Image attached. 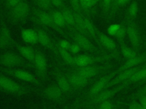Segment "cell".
<instances>
[{
  "label": "cell",
  "instance_id": "obj_1",
  "mask_svg": "<svg viewBox=\"0 0 146 109\" xmlns=\"http://www.w3.org/2000/svg\"><path fill=\"white\" fill-rule=\"evenodd\" d=\"M38 87L20 83L0 72V92L17 97L36 94Z\"/></svg>",
  "mask_w": 146,
  "mask_h": 109
},
{
  "label": "cell",
  "instance_id": "obj_2",
  "mask_svg": "<svg viewBox=\"0 0 146 109\" xmlns=\"http://www.w3.org/2000/svg\"><path fill=\"white\" fill-rule=\"evenodd\" d=\"M40 97L48 103L56 104L64 109L69 104L68 99L56 83V82L50 83L46 86L38 87L36 93Z\"/></svg>",
  "mask_w": 146,
  "mask_h": 109
},
{
  "label": "cell",
  "instance_id": "obj_3",
  "mask_svg": "<svg viewBox=\"0 0 146 109\" xmlns=\"http://www.w3.org/2000/svg\"><path fill=\"white\" fill-rule=\"evenodd\" d=\"M117 74L116 70H115L102 77L96 81L87 91L78 97L74 101H72V103L78 106L80 108L83 103L92 99L104 90L108 82Z\"/></svg>",
  "mask_w": 146,
  "mask_h": 109
},
{
  "label": "cell",
  "instance_id": "obj_4",
  "mask_svg": "<svg viewBox=\"0 0 146 109\" xmlns=\"http://www.w3.org/2000/svg\"><path fill=\"white\" fill-rule=\"evenodd\" d=\"M0 67L34 69L33 64L13 51H5L0 53Z\"/></svg>",
  "mask_w": 146,
  "mask_h": 109
},
{
  "label": "cell",
  "instance_id": "obj_5",
  "mask_svg": "<svg viewBox=\"0 0 146 109\" xmlns=\"http://www.w3.org/2000/svg\"><path fill=\"white\" fill-rule=\"evenodd\" d=\"M33 20L34 23L40 27H48L53 29L59 34L66 38L69 37L68 32L58 27L54 22L50 13L39 8L33 11Z\"/></svg>",
  "mask_w": 146,
  "mask_h": 109
},
{
  "label": "cell",
  "instance_id": "obj_6",
  "mask_svg": "<svg viewBox=\"0 0 146 109\" xmlns=\"http://www.w3.org/2000/svg\"><path fill=\"white\" fill-rule=\"evenodd\" d=\"M0 72L8 76L13 77L18 80L29 83L33 86L38 87L43 86V83L37 76L24 69L0 67Z\"/></svg>",
  "mask_w": 146,
  "mask_h": 109
},
{
  "label": "cell",
  "instance_id": "obj_7",
  "mask_svg": "<svg viewBox=\"0 0 146 109\" xmlns=\"http://www.w3.org/2000/svg\"><path fill=\"white\" fill-rule=\"evenodd\" d=\"M120 56V52H111L100 56L83 54L74 56L75 66H86L103 62Z\"/></svg>",
  "mask_w": 146,
  "mask_h": 109
},
{
  "label": "cell",
  "instance_id": "obj_8",
  "mask_svg": "<svg viewBox=\"0 0 146 109\" xmlns=\"http://www.w3.org/2000/svg\"><path fill=\"white\" fill-rule=\"evenodd\" d=\"M129 85L125 81L120 83L118 86L115 87L111 88L110 89H106L101 91L95 97L92 98V99L87 100V102L83 103L80 108L81 107H95L97 106L98 104L101 103L102 102L110 100L113 97L115 96L117 93L122 90L123 89L127 87Z\"/></svg>",
  "mask_w": 146,
  "mask_h": 109
},
{
  "label": "cell",
  "instance_id": "obj_9",
  "mask_svg": "<svg viewBox=\"0 0 146 109\" xmlns=\"http://www.w3.org/2000/svg\"><path fill=\"white\" fill-rule=\"evenodd\" d=\"M60 68L67 77L74 92H79L87 87L92 81V78H88L82 76L71 69L65 68L60 65Z\"/></svg>",
  "mask_w": 146,
  "mask_h": 109
},
{
  "label": "cell",
  "instance_id": "obj_10",
  "mask_svg": "<svg viewBox=\"0 0 146 109\" xmlns=\"http://www.w3.org/2000/svg\"><path fill=\"white\" fill-rule=\"evenodd\" d=\"M51 73L54 77L56 83L64 94L66 97L68 99L72 98L75 92L71 87L67 77L60 68L57 65H53Z\"/></svg>",
  "mask_w": 146,
  "mask_h": 109
},
{
  "label": "cell",
  "instance_id": "obj_11",
  "mask_svg": "<svg viewBox=\"0 0 146 109\" xmlns=\"http://www.w3.org/2000/svg\"><path fill=\"white\" fill-rule=\"evenodd\" d=\"M30 11V7L28 2L22 0L19 4L10 10L9 19L11 23H20L27 18Z\"/></svg>",
  "mask_w": 146,
  "mask_h": 109
},
{
  "label": "cell",
  "instance_id": "obj_12",
  "mask_svg": "<svg viewBox=\"0 0 146 109\" xmlns=\"http://www.w3.org/2000/svg\"><path fill=\"white\" fill-rule=\"evenodd\" d=\"M112 64H105L101 65H90L86 66H75L72 68L71 70L78 74L88 78H92L100 73L106 72L112 68Z\"/></svg>",
  "mask_w": 146,
  "mask_h": 109
},
{
  "label": "cell",
  "instance_id": "obj_13",
  "mask_svg": "<svg viewBox=\"0 0 146 109\" xmlns=\"http://www.w3.org/2000/svg\"><path fill=\"white\" fill-rule=\"evenodd\" d=\"M67 32L69 36H70L74 42L78 44L80 46L82 50L91 53H99L103 52V50H101L96 47L90 40L91 39L82 33L72 30L68 31Z\"/></svg>",
  "mask_w": 146,
  "mask_h": 109
},
{
  "label": "cell",
  "instance_id": "obj_14",
  "mask_svg": "<svg viewBox=\"0 0 146 109\" xmlns=\"http://www.w3.org/2000/svg\"><path fill=\"white\" fill-rule=\"evenodd\" d=\"M34 66L36 76L43 83L47 82L48 79L47 58L45 54L39 50L36 51Z\"/></svg>",
  "mask_w": 146,
  "mask_h": 109
},
{
  "label": "cell",
  "instance_id": "obj_15",
  "mask_svg": "<svg viewBox=\"0 0 146 109\" xmlns=\"http://www.w3.org/2000/svg\"><path fill=\"white\" fill-rule=\"evenodd\" d=\"M35 30L36 31L38 34V43L42 47L49 50L51 53H52L56 58H58L59 60H61L55 47L54 41H53V40L51 39L47 32L43 28L38 26L36 27Z\"/></svg>",
  "mask_w": 146,
  "mask_h": 109
},
{
  "label": "cell",
  "instance_id": "obj_16",
  "mask_svg": "<svg viewBox=\"0 0 146 109\" xmlns=\"http://www.w3.org/2000/svg\"><path fill=\"white\" fill-rule=\"evenodd\" d=\"M15 41L10 30L2 22L0 26V53L8 49H14Z\"/></svg>",
  "mask_w": 146,
  "mask_h": 109
},
{
  "label": "cell",
  "instance_id": "obj_17",
  "mask_svg": "<svg viewBox=\"0 0 146 109\" xmlns=\"http://www.w3.org/2000/svg\"><path fill=\"white\" fill-rule=\"evenodd\" d=\"M142 66H136L135 67H133L130 69H126L123 72H120L119 74H117V76H116L114 78H112L107 85V86L105 87V89H110V87L116 85L119 83H121L123 82L126 81L127 79H128L136 71H137L139 69H140Z\"/></svg>",
  "mask_w": 146,
  "mask_h": 109
},
{
  "label": "cell",
  "instance_id": "obj_18",
  "mask_svg": "<svg viewBox=\"0 0 146 109\" xmlns=\"http://www.w3.org/2000/svg\"><path fill=\"white\" fill-rule=\"evenodd\" d=\"M127 34L133 49L137 50L140 45V36L137 26L132 21H129L127 26Z\"/></svg>",
  "mask_w": 146,
  "mask_h": 109
},
{
  "label": "cell",
  "instance_id": "obj_19",
  "mask_svg": "<svg viewBox=\"0 0 146 109\" xmlns=\"http://www.w3.org/2000/svg\"><path fill=\"white\" fill-rule=\"evenodd\" d=\"M14 49H17L24 58L34 65L36 51L30 46H26L20 44L16 40L14 43Z\"/></svg>",
  "mask_w": 146,
  "mask_h": 109
},
{
  "label": "cell",
  "instance_id": "obj_20",
  "mask_svg": "<svg viewBox=\"0 0 146 109\" xmlns=\"http://www.w3.org/2000/svg\"><path fill=\"white\" fill-rule=\"evenodd\" d=\"M98 39L100 45L103 47L108 51H110L111 52H119L114 41L99 30L98 31Z\"/></svg>",
  "mask_w": 146,
  "mask_h": 109
},
{
  "label": "cell",
  "instance_id": "obj_21",
  "mask_svg": "<svg viewBox=\"0 0 146 109\" xmlns=\"http://www.w3.org/2000/svg\"><path fill=\"white\" fill-rule=\"evenodd\" d=\"M145 61H146V53L143 54H138L137 56L133 58L127 60L125 63L123 64L120 68H119V69H117L116 71L119 74L121 72H123L126 69L136 66L137 65L143 63Z\"/></svg>",
  "mask_w": 146,
  "mask_h": 109
},
{
  "label": "cell",
  "instance_id": "obj_22",
  "mask_svg": "<svg viewBox=\"0 0 146 109\" xmlns=\"http://www.w3.org/2000/svg\"><path fill=\"white\" fill-rule=\"evenodd\" d=\"M61 11L63 15L64 18L65 19V21L67 26V29L68 30V31L72 30V31H75L76 32H78V27L76 26V21H75V19L74 17L73 12L64 6H63L62 8Z\"/></svg>",
  "mask_w": 146,
  "mask_h": 109
},
{
  "label": "cell",
  "instance_id": "obj_23",
  "mask_svg": "<svg viewBox=\"0 0 146 109\" xmlns=\"http://www.w3.org/2000/svg\"><path fill=\"white\" fill-rule=\"evenodd\" d=\"M21 35L23 40L26 43L31 45H34L38 43V36L35 29H23L21 30Z\"/></svg>",
  "mask_w": 146,
  "mask_h": 109
},
{
  "label": "cell",
  "instance_id": "obj_24",
  "mask_svg": "<svg viewBox=\"0 0 146 109\" xmlns=\"http://www.w3.org/2000/svg\"><path fill=\"white\" fill-rule=\"evenodd\" d=\"M54 43H55V45L56 48V49L58 52V53L60 57V58L62 60V61L65 64L69 65L71 68L75 67L74 56L71 54V53L69 52V51L61 48L56 43V42H54Z\"/></svg>",
  "mask_w": 146,
  "mask_h": 109
},
{
  "label": "cell",
  "instance_id": "obj_25",
  "mask_svg": "<svg viewBox=\"0 0 146 109\" xmlns=\"http://www.w3.org/2000/svg\"><path fill=\"white\" fill-rule=\"evenodd\" d=\"M83 20H84V23L86 26V28L91 37V39L93 40L94 42H95L97 44H98L99 46H100L98 39V29L95 26V25L92 23V22L88 18L83 16Z\"/></svg>",
  "mask_w": 146,
  "mask_h": 109
},
{
  "label": "cell",
  "instance_id": "obj_26",
  "mask_svg": "<svg viewBox=\"0 0 146 109\" xmlns=\"http://www.w3.org/2000/svg\"><path fill=\"white\" fill-rule=\"evenodd\" d=\"M146 78V66H143L140 69L136 71L125 82L129 85L137 82H141Z\"/></svg>",
  "mask_w": 146,
  "mask_h": 109
},
{
  "label": "cell",
  "instance_id": "obj_27",
  "mask_svg": "<svg viewBox=\"0 0 146 109\" xmlns=\"http://www.w3.org/2000/svg\"><path fill=\"white\" fill-rule=\"evenodd\" d=\"M50 14L52 16L54 23L58 27L62 28L63 30L65 29L66 28H67V26L62 11L58 10H54L52 11Z\"/></svg>",
  "mask_w": 146,
  "mask_h": 109
},
{
  "label": "cell",
  "instance_id": "obj_28",
  "mask_svg": "<svg viewBox=\"0 0 146 109\" xmlns=\"http://www.w3.org/2000/svg\"><path fill=\"white\" fill-rule=\"evenodd\" d=\"M120 45V53L123 55V56L128 59L133 58L138 55V53L136 51L131 49L130 48L128 47L124 43L119 44Z\"/></svg>",
  "mask_w": 146,
  "mask_h": 109
},
{
  "label": "cell",
  "instance_id": "obj_29",
  "mask_svg": "<svg viewBox=\"0 0 146 109\" xmlns=\"http://www.w3.org/2000/svg\"><path fill=\"white\" fill-rule=\"evenodd\" d=\"M127 33V26L125 25H121L120 28L116 32L115 37L117 40L119 44L124 43V38Z\"/></svg>",
  "mask_w": 146,
  "mask_h": 109
},
{
  "label": "cell",
  "instance_id": "obj_30",
  "mask_svg": "<svg viewBox=\"0 0 146 109\" xmlns=\"http://www.w3.org/2000/svg\"><path fill=\"white\" fill-rule=\"evenodd\" d=\"M38 8L45 10L49 9L52 6L51 0H33Z\"/></svg>",
  "mask_w": 146,
  "mask_h": 109
},
{
  "label": "cell",
  "instance_id": "obj_31",
  "mask_svg": "<svg viewBox=\"0 0 146 109\" xmlns=\"http://www.w3.org/2000/svg\"><path fill=\"white\" fill-rule=\"evenodd\" d=\"M138 4L137 2L136 1H133V2L131 3L130 5L129 9H128V16L129 18L130 19H133L135 18L138 12Z\"/></svg>",
  "mask_w": 146,
  "mask_h": 109
},
{
  "label": "cell",
  "instance_id": "obj_32",
  "mask_svg": "<svg viewBox=\"0 0 146 109\" xmlns=\"http://www.w3.org/2000/svg\"><path fill=\"white\" fill-rule=\"evenodd\" d=\"M115 105V103L108 100L102 102L96 107V109H113Z\"/></svg>",
  "mask_w": 146,
  "mask_h": 109
},
{
  "label": "cell",
  "instance_id": "obj_33",
  "mask_svg": "<svg viewBox=\"0 0 146 109\" xmlns=\"http://www.w3.org/2000/svg\"><path fill=\"white\" fill-rule=\"evenodd\" d=\"M120 26H121V24H117V23H115V24H111L107 28V33L111 36H115L116 32L120 28Z\"/></svg>",
  "mask_w": 146,
  "mask_h": 109
},
{
  "label": "cell",
  "instance_id": "obj_34",
  "mask_svg": "<svg viewBox=\"0 0 146 109\" xmlns=\"http://www.w3.org/2000/svg\"><path fill=\"white\" fill-rule=\"evenodd\" d=\"M98 1L99 0H86L82 6V9L84 10H88L89 9L95 6Z\"/></svg>",
  "mask_w": 146,
  "mask_h": 109
},
{
  "label": "cell",
  "instance_id": "obj_35",
  "mask_svg": "<svg viewBox=\"0 0 146 109\" xmlns=\"http://www.w3.org/2000/svg\"><path fill=\"white\" fill-rule=\"evenodd\" d=\"M56 43L62 48L64 49H66V50H69V48L70 47V45H71V43L66 40V39H61V40H59V41H58L56 42Z\"/></svg>",
  "mask_w": 146,
  "mask_h": 109
},
{
  "label": "cell",
  "instance_id": "obj_36",
  "mask_svg": "<svg viewBox=\"0 0 146 109\" xmlns=\"http://www.w3.org/2000/svg\"><path fill=\"white\" fill-rule=\"evenodd\" d=\"M81 50H82V49L80 48V46L76 43L74 42L71 44V45H70V47L68 51L71 53L75 54H77L78 53H79Z\"/></svg>",
  "mask_w": 146,
  "mask_h": 109
},
{
  "label": "cell",
  "instance_id": "obj_37",
  "mask_svg": "<svg viewBox=\"0 0 146 109\" xmlns=\"http://www.w3.org/2000/svg\"><path fill=\"white\" fill-rule=\"evenodd\" d=\"M145 84V85L142 88H141L137 92H136L132 95V99L139 98L140 97L143 95H146V83Z\"/></svg>",
  "mask_w": 146,
  "mask_h": 109
},
{
  "label": "cell",
  "instance_id": "obj_38",
  "mask_svg": "<svg viewBox=\"0 0 146 109\" xmlns=\"http://www.w3.org/2000/svg\"><path fill=\"white\" fill-rule=\"evenodd\" d=\"M22 0H6V5L10 10L19 4Z\"/></svg>",
  "mask_w": 146,
  "mask_h": 109
},
{
  "label": "cell",
  "instance_id": "obj_39",
  "mask_svg": "<svg viewBox=\"0 0 146 109\" xmlns=\"http://www.w3.org/2000/svg\"><path fill=\"white\" fill-rule=\"evenodd\" d=\"M129 0H118L117 3H116L115 6H114V7L111 10V12L112 13H114L115 12V11L116 10V9L118 7L120 6H122L123 5H124L125 4H126Z\"/></svg>",
  "mask_w": 146,
  "mask_h": 109
},
{
  "label": "cell",
  "instance_id": "obj_40",
  "mask_svg": "<svg viewBox=\"0 0 146 109\" xmlns=\"http://www.w3.org/2000/svg\"><path fill=\"white\" fill-rule=\"evenodd\" d=\"M51 2L52 6L57 8H62L64 6L63 0H51Z\"/></svg>",
  "mask_w": 146,
  "mask_h": 109
},
{
  "label": "cell",
  "instance_id": "obj_41",
  "mask_svg": "<svg viewBox=\"0 0 146 109\" xmlns=\"http://www.w3.org/2000/svg\"><path fill=\"white\" fill-rule=\"evenodd\" d=\"M112 0H103V9L104 12H108L111 6Z\"/></svg>",
  "mask_w": 146,
  "mask_h": 109
},
{
  "label": "cell",
  "instance_id": "obj_42",
  "mask_svg": "<svg viewBox=\"0 0 146 109\" xmlns=\"http://www.w3.org/2000/svg\"><path fill=\"white\" fill-rule=\"evenodd\" d=\"M40 105L42 109H56L54 105L48 102H43Z\"/></svg>",
  "mask_w": 146,
  "mask_h": 109
},
{
  "label": "cell",
  "instance_id": "obj_43",
  "mask_svg": "<svg viewBox=\"0 0 146 109\" xmlns=\"http://www.w3.org/2000/svg\"><path fill=\"white\" fill-rule=\"evenodd\" d=\"M128 109H142V108L139 103L133 100L130 103Z\"/></svg>",
  "mask_w": 146,
  "mask_h": 109
},
{
  "label": "cell",
  "instance_id": "obj_44",
  "mask_svg": "<svg viewBox=\"0 0 146 109\" xmlns=\"http://www.w3.org/2000/svg\"><path fill=\"white\" fill-rule=\"evenodd\" d=\"M139 103L142 109H146V95H143L139 98Z\"/></svg>",
  "mask_w": 146,
  "mask_h": 109
},
{
  "label": "cell",
  "instance_id": "obj_45",
  "mask_svg": "<svg viewBox=\"0 0 146 109\" xmlns=\"http://www.w3.org/2000/svg\"><path fill=\"white\" fill-rule=\"evenodd\" d=\"M80 108L77 106L76 105H75L74 104H72V103L69 104L64 109H79Z\"/></svg>",
  "mask_w": 146,
  "mask_h": 109
},
{
  "label": "cell",
  "instance_id": "obj_46",
  "mask_svg": "<svg viewBox=\"0 0 146 109\" xmlns=\"http://www.w3.org/2000/svg\"><path fill=\"white\" fill-rule=\"evenodd\" d=\"M30 109H42L41 105H40V106H34L32 107Z\"/></svg>",
  "mask_w": 146,
  "mask_h": 109
},
{
  "label": "cell",
  "instance_id": "obj_47",
  "mask_svg": "<svg viewBox=\"0 0 146 109\" xmlns=\"http://www.w3.org/2000/svg\"><path fill=\"white\" fill-rule=\"evenodd\" d=\"M86 1V0H79V3H80V5L81 7H82V6L84 5V2H85Z\"/></svg>",
  "mask_w": 146,
  "mask_h": 109
},
{
  "label": "cell",
  "instance_id": "obj_48",
  "mask_svg": "<svg viewBox=\"0 0 146 109\" xmlns=\"http://www.w3.org/2000/svg\"><path fill=\"white\" fill-rule=\"evenodd\" d=\"M117 1L118 0H113V5H112V9L114 7V6H115V5H116V3H117Z\"/></svg>",
  "mask_w": 146,
  "mask_h": 109
},
{
  "label": "cell",
  "instance_id": "obj_49",
  "mask_svg": "<svg viewBox=\"0 0 146 109\" xmlns=\"http://www.w3.org/2000/svg\"><path fill=\"white\" fill-rule=\"evenodd\" d=\"M83 109H94V107H82Z\"/></svg>",
  "mask_w": 146,
  "mask_h": 109
},
{
  "label": "cell",
  "instance_id": "obj_50",
  "mask_svg": "<svg viewBox=\"0 0 146 109\" xmlns=\"http://www.w3.org/2000/svg\"><path fill=\"white\" fill-rule=\"evenodd\" d=\"M141 83H142V84H143V83H146V78L144 79L143 81H142L141 82Z\"/></svg>",
  "mask_w": 146,
  "mask_h": 109
},
{
  "label": "cell",
  "instance_id": "obj_51",
  "mask_svg": "<svg viewBox=\"0 0 146 109\" xmlns=\"http://www.w3.org/2000/svg\"><path fill=\"white\" fill-rule=\"evenodd\" d=\"M143 66H146V61H145V64H144V65Z\"/></svg>",
  "mask_w": 146,
  "mask_h": 109
},
{
  "label": "cell",
  "instance_id": "obj_52",
  "mask_svg": "<svg viewBox=\"0 0 146 109\" xmlns=\"http://www.w3.org/2000/svg\"><path fill=\"white\" fill-rule=\"evenodd\" d=\"M75 1H79V0H75Z\"/></svg>",
  "mask_w": 146,
  "mask_h": 109
}]
</instances>
